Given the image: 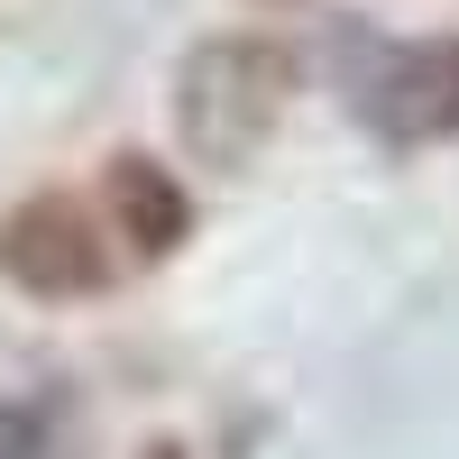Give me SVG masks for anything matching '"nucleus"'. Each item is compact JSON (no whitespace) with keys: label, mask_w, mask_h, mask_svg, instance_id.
I'll return each mask as SVG.
<instances>
[{"label":"nucleus","mask_w":459,"mask_h":459,"mask_svg":"<svg viewBox=\"0 0 459 459\" xmlns=\"http://www.w3.org/2000/svg\"><path fill=\"white\" fill-rule=\"evenodd\" d=\"M0 276L37 303H83L120 276V248H110V221L74 194H28L0 221Z\"/></svg>","instance_id":"nucleus-2"},{"label":"nucleus","mask_w":459,"mask_h":459,"mask_svg":"<svg viewBox=\"0 0 459 459\" xmlns=\"http://www.w3.org/2000/svg\"><path fill=\"white\" fill-rule=\"evenodd\" d=\"M138 459H194V450H184V441H147Z\"/></svg>","instance_id":"nucleus-5"},{"label":"nucleus","mask_w":459,"mask_h":459,"mask_svg":"<svg viewBox=\"0 0 459 459\" xmlns=\"http://www.w3.org/2000/svg\"><path fill=\"white\" fill-rule=\"evenodd\" d=\"M101 221L110 239H120L129 257H175L184 239H194V194H184V175L166 157H147V147H120V157L101 166Z\"/></svg>","instance_id":"nucleus-4"},{"label":"nucleus","mask_w":459,"mask_h":459,"mask_svg":"<svg viewBox=\"0 0 459 459\" xmlns=\"http://www.w3.org/2000/svg\"><path fill=\"white\" fill-rule=\"evenodd\" d=\"M359 120L386 147H441L459 138V37H413L359 74Z\"/></svg>","instance_id":"nucleus-3"},{"label":"nucleus","mask_w":459,"mask_h":459,"mask_svg":"<svg viewBox=\"0 0 459 459\" xmlns=\"http://www.w3.org/2000/svg\"><path fill=\"white\" fill-rule=\"evenodd\" d=\"M303 92V56L266 28H221L175 65V138L194 166H248Z\"/></svg>","instance_id":"nucleus-1"}]
</instances>
